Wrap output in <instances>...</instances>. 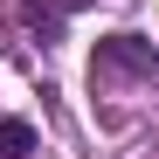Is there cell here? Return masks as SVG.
<instances>
[{
    "mask_svg": "<svg viewBox=\"0 0 159 159\" xmlns=\"http://www.w3.org/2000/svg\"><path fill=\"white\" fill-rule=\"evenodd\" d=\"M28 152H35V131L21 118H0V159H28Z\"/></svg>",
    "mask_w": 159,
    "mask_h": 159,
    "instance_id": "7a4b0ae2",
    "label": "cell"
},
{
    "mask_svg": "<svg viewBox=\"0 0 159 159\" xmlns=\"http://www.w3.org/2000/svg\"><path fill=\"white\" fill-rule=\"evenodd\" d=\"M97 62L104 69H131V76H159V48L139 42V35H111V42H97Z\"/></svg>",
    "mask_w": 159,
    "mask_h": 159,
    "instance_id": "6da1fadb",
    "label": "cell"
}]
</instances>
